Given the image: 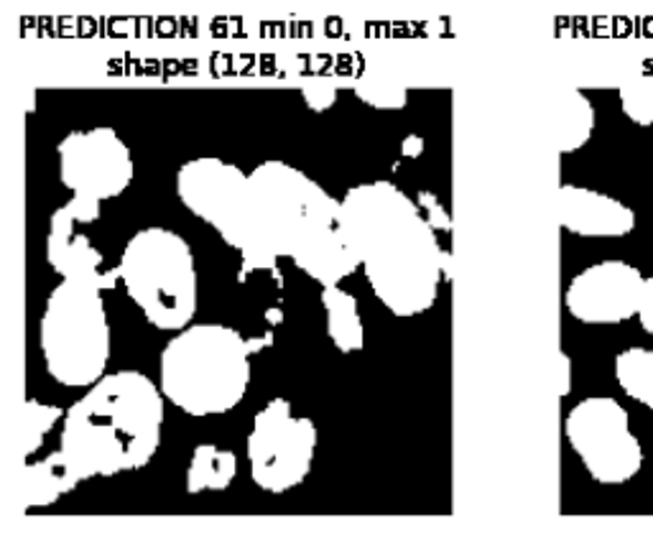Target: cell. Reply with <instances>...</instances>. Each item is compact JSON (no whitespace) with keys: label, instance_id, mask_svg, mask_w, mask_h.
<instances>
[{"label":"cell","instance_id":"obj_9","mask_svg":"<svg viewBox=\"0 0 653 533\" xmlns=\"http://www.w3.org/2000/svg\"><path fill=\"white\" fill-rule=\"evenodd\" d=\"M174 189L194 217L243 256L251 245V174L220 156H197L176 168Z\"/></svg>","mask_w":653,"mask_h":533},{"label":"cell","instance_id":"obj_17","mask_svg":"<svg viewBox=\"0 0 653 533\" xmlns=\"http://www.w3.org/2000/svg\"><path fill=\"white\" fill-rule=\"evenodd\" d=\"M595 105L584 95L580 88L567 90V95L559 105V131H557V146L559 154L570 156L584 148L595 133Z\"/></svg>","mask_w":653,"mask_h":533},{"label":"cell","instance_id":"obj_3","mask_svg":"<svg viewBox=\"0 0 653 533\" xmlns=\"http://www.w3.org/2000/svg\"><path fill=\"white\" fill-rule=\"evenodd\" d=\"M164 401L159 380L139 370L105 373L64 411L59 450L84 482L139 472L159 452Z\"/></svg>","mask_w":653,"mask_h":533},{"label":"cell","instance_id":"obj_15","mask_svg":"<svg viewBox=\"0 0 653 533\" xmlns=\"http://www.w3.org/2000/svg\"><path fill=\"white\" fill-rule=\"evenodd\" d=\"M319 304L327 315V335L337 352L355 355L366 347V327H363L358 299L345 291L340 284L322 286Z\"/></svg>","mask_w":653,"mask_h":533},{"label":"cell","instance_id":"obj_26","mask_svg":"<svg viewBox=\"0 0 653 533\" xmlns=\"http://www.w3.org/2000/svg\"><path fill=\"white\" fill-rule=\"evenodd\" d=\"M401 148H404V156L417 158V156H421V151H424V139H421V135H414V133L406 135Z\"/></svg>","mask_w":653,"mask_h":533},{"label":"cell","instance_id":"obj_13","mask_svg":"<svg viewBox=\"0 0 653 533\" xmlns=\"http://www.w3.org/2000/svg\"><path fill=\"white\" fill-rule=\"evenodd\" d=\"M559 225L580 238H625L635 230V213L605 192L562 184L559 187Z\"/></svg>","mask_w":653,"mask_h":533},{"label":"cell","instance_id":"obj_6","mask_svg":"<svg viewBox=\"0 0 653 533\" xmlns=\"http://www.w3.org/2000/svg\"><path fill=\"white\" fill-rule=\"evenodd\" d=\"M39 347L47 373L59 386L88 388L103 378L113 352L103 289L80 278H62L41 311Z\"/></svg>","mask_w":653,"mask_h":533},{"label":"cell","instance_id":"obj_25","mask_svg":"<svg viewBox=\"0 0 653 533\" xmlns=\"http://www.w3.org/2000/svg\"><path fill=\"white\" fill-rule=\"evenodd\" d=\"M572 380H574L572 358L562 350L559 352V399H567V396L572 393Z\"/></svg>","mask_w":653,"mask_h":533},{"label":"cell","instance_id":"obj_21","mask_svg":"<svg viewBox=\"0 0 653 533\" xmlns=\"http://www.w3.org/2000/svg\"><path fill=\"white\" fill-rule=\"evenodd\" d=\"M625 117L641 129L653 125V80H635L618 90Z\"/></svg>","mask_w":653,"mask_h":533},{"label":"cell","instance_id":"obj_20","mask_svg":"<svg viewBox=\"0 0 653 533\" xmlns=\"http://www.w3.org/2000/svg\"><path fill=\"white\" fill-rule=\"evenodd\" d=\"M355 95L360 103L376 110H404L409 103V90L386 78H363L355 84Z\"/></svg>","mask_w":653,"mask_h":533},{"label":"cell","instance_id":"obj_16","mask_svg":"<svg viewBox=\"0 0 653 533\" xmlns=\"http://www.w3.org/2000/svg\"><path fill=\"white\" fill-rule=\"evenodd\" d=\"M237 475L235 452L217 444H197L186 468V493H223Z\"/></svg>","mask_w":653,"mask_h":533},{"label":"cell","instance_id":"obj_11","mask_svg":"<svg viewBox=\"0 0 653 533\" xmlns=\"http://www.w3.org/2000/svg\"><path fill=\"white\" fill-rule=\"evenodd\" d=\"M643 286L646 276L628 260H600L572 276L564 291V307L582 325H623L639 317Z\"/></svg>","mask_w":653,"mask_h":533},{"label":"cell","instance_id":"obj_4","mask_svg":"<svg viewBox=\"0 0 653 533\" xmlns=\"http://www.w3.org/2000/svg\"><path fill=\"white\" fill-rule=\"evenodd\" d=\"M248 337L220 321L186 325L159 355V386L186 417H225L251 388Z\"/></svg>","mask_w":653,"mask_h":533},{"label":"cell","instance_id":"obj_18","mask_svg":"<svg viewBox=\"0 0 653 533\" xmlns=\"http://www.w3.org/2000/svg\"><path fill=\"white\" fill-rule=\"evenodd\" d=\"M613 373L628 399L653 411V350L649 347H628L615 355Z\"/></svg>","mask_w":653,"mask_h":533},{"label":"cell","instance_id":"obj_19","mask_svg":"<svg viewBox=\"0 0 653 533\" xmlns=\"http://www.w3.org/2000/svg\"><path fill=\"white\" fill-rule=\"evenodd\" d=\"M64 419V411L59 409L54 403H44L39 399H29L23 403V431H21V450L27 457L37 454L44 444V439L49 437L59 421Z\"/></svg>","mask_w":653,"mask_h":533},{"label":"cell","instance_id":"obj_27","mask_svg":"<svg viewBox=\"0 0 653 533\" xmlns=\"http://www.w3.org/2000/svg\"><path fill=\"white\" fill-rule=\"evenodd\" d=\"M442 274H445V281L452 284L455 278V256H452V248H445V256H442Z\"/></svg>","mask_w":653,"mask_h":533},{"label":"cell","instance_id":"obj_2","mask_svg":"<svg viewBox=\"0 0 653 533\" xmlns=\"http://www.w3.org/2000/svg\"><path fill=\"white\" fill-rule=\"evenodd\" d=\"M278 258L319 286L345 281L360 268L345 243L340 199L286 161L268 158L251 172V245L243 268H274Z\"/></svg>","mask_w":653,"mask_h":533},{"label":"cell","instance_id":"obj_8","mask_svg":"<svg viewBox=\"0 0 653 533\" xmlns=\"http://www.w3.org/2000/svg\"><path fill=\"white\" fill-rule=\"evenodd\" d=\"M319 431L309 417H296L288 399H271L253 417L245 454L251 480L271 495H284L309 478Z\"/></svg>","mask_w":653,"mask_h":533},{"label":"cell","instance_id":"obj_7","mask_svg":"<svg viewBox=\"0 0 653 533\" xmlns=\"http://www.w3.org/2000/svg\"><path fill=\"white\" fill-rule=\"evenodd\" d=\"M564 437L588 475L600 485H625L643 468V444L631 413L613 396H588L564 417Z\"/></svg>","mask_w":653,"mask_h":533},{"label":"cell","instance_id":"obj_1","mask_svg":"<svg viewBox=\"0 0 653 533\" xmlns=\"http://www.w3.org/2000/svg\"><path fill=\"white\" fill-rule=\"evenodd\" d=\"M340 227L373 294L394 317L411 319L435 307L445 245L417 199L386 180L355 184L340 197Z\"/></svg>","mask_w":653,"mask_h":533},{"label":"cell","instance_id":"obj_22","mask_svg":"<svg viewBox=\"0 0 653 533\" xmlns=\"http://www.w3.org/2000/svg\"><path fill=\"white\" fill-rule=\"evenodd\" d=\"M417 202L419 207L424 209V215L429 217V223L435 225V230H445V233H452V217H449V213L445 209L442 202L437 199V194L431 192H419L417 194Z\"/></svg>","mask_w":653,"mask_h":533},{"label":"cell","instance_id":"obj_5","mask_svg":"<svg viewBox=\"0 0 653 533\" xmlns=\"http://www.w3.org/2000/svg\"><path fill=\"white\" fill-rule=\"evenodd\" d=\"M118 276L143 319L159 332L192 325L200 304L194 253L180 233L151 225L133 233L118 260Z\"/></svg>","mask_w":653,"mask_h":533},{"label":"cell","instance_id":"obj_23","mask_svg":"<svg viewBox=\"0 0 653 533\" xmlns=\"http://www.w3.org/2000/svg\"><path fill=\"white\" fill-rule=\"evenodd\" d=\"M302 98L312 113H327L337 103V90L329 88V84H309V88L302 90Z\"/></svg>","mask_w":653,"mask_h":533},{"label":"cell","instance_id":"obj_10","mask_svg":"<svg viewBox=\"0 0 653 533\" xmlns=\"http://www.w3.org/2000/svg\"><path fill=\"white\" fill-rule=\"evenodd\" d=\"M59 182L74 197L108 202L121 197L135 180V161L121 135L108 125L70 131L57 146Z\"/></svg>","mask_w":653,"mask_h":533},{"label":"cell","instance_id":"obj_14","mask_svg":"<svg viewBox=\"0 0 653 533\" xmlns=\"http://www.w3.org/2000/svg\"><path fill=\"white\" fill-rule=\"evenodd\" d=\"M80 482L84 480L62 450H54L44 460H33L21 470V508L31 511V508L54 505L59 498L72 493Z\"/></svg>","mask_w":653,"mask_h":533},{"label":"cell","instance_id":"obj_24","mask_svg":"<svg viewBox=\"0 0 653 533\" xmlns=\"http://www.w3.org/2000/svg\"><path fill=\"white\" fill-rule=\"evenodd\" d=\"M643 332L653 337V276H646V286H643V296H641V309L639 317Z\"/></svg>","mask_w":653,"mask_h":533},{"label":"cell","instance_id":"obj_12","mask_svg":"<svg viewBox=\"0 0 653 533\" xmlns=\"http://www.w3.org/2000/svg\"><path fill=\"white\" fill-rule=\"evenodd\" d=\"M82 223L70 213V207H57L49 217L47 233V264L59 278H80L100 286L103 291L121 284L118 268H108L105 256L95 248L88 235L80 233Z\"/></svg>","mask_w":653,"mask_h":533}]
</instances>
